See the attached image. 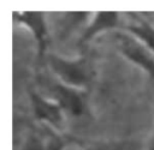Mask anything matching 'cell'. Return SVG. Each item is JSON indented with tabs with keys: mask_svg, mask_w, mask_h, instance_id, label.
<instances>
[{
	"mask_svg": "<svg viewBox=\"0 0 154 150\" xmlns=\"http://www.w3.org/2000/svg\"><path fill=\"white\" fill-rule=\"evenodd\" d=\"M52 72L58 77L59 83L73 89L84 88L90 80V70L84 59L66 60L57 55L48 56Z\"/></svg>",
	"mask_w": 154,
	"mask_h": 150,
	"instance_id": "6da1fadb",
	"label": "cell"
},
{
	"mask_svg": "<svg viewBox=\"0 0 154 150\" xmlns=\"http://www.w3.org/2000/svg\"><path fill=\"white\" fill-rule=\"evenodd\" d=\"M116 41L120 52L130 61L138 65L154 77V56L153 52L147 46L129 34H117Z\"/></svg>",
	"mask_w": 154,
	"mask_h": 150,
	"instance_id": "7a4b0ae2",
	"label": "cell"
},
{
	"mask_svg": "<svg viewBox=\"0 0 154 150\" xmlns=\"http://www.w3.org/2000/svg\"><path fill=\"white\" fill-rule=\"evenodd\" d=\"M31 102L34 107V113L37 119L49 122L52 126L60 127L63 124V108L53 98H46L38 94L31 95Z\"/></svg>",
	"mask_w": 154,
	"mask_h": 150,
	"instance_id": "3957f363",
	"label": "cell"
},
{
	"mask_svg": "<svg viewBox=\"0 0 154 150\" xmlns=\"http://www.w3.org/2000/svg\"><path fill=\"white\" fill-rule=\"evenodd\" d=\"M52 94L53 100L58 102V104L63 109H66L75 115H78L83 112V101L76 89L61 83H57L53 85Z\"/></svg>",
	"mask_w": 154,
	"mask_h": 150,
	"instance_id": "277c9868",
	"label": "cell"
},
{
	"mask_svg": "<svg viewBox=\"0 0 154 150\" xmlns=\"http://www.w3.org/2000/svg\"><path fill=\"white\" fill-rule=\"evenodd\" d=\"M14 18L25 24L37 41L40 52L42 53L46 44V24L42 12H13Z\"/></svg>",
	"mask_w": 154,
	"mask_h": 150,
	"instance_id": "5b68a950",
	"label": "cell"
},
{
	"mask_svg": "<svg viewBox=\"0 0 154 150\" xmlns=\"http://www.w3.org/2000/svg\"><path fill=\"white\" fill-rule=\"evenodd\" d=\"M118 24V13L117 12H97L90 24L88 25L85 32L83 34L82 40L88 41L95 34L113 28Z\"/></svg>",
	"mask_w": 154,
	"mask_h": 150,
	"instance_id": "8992f818",
	"label": "cell"
},
{
	"mask_svg": "<svg viewBox=\"0 0 154 150\" xmlns=\"http://www.w3.org/2000/svg\"><path fill=\"white\" fill-rule=\"evenodd\" d=\"M129 31L134 37H136L154 53V29L147 22L137 19L129 25Z\"/></svg>",
	"mask_w": 154,
	"mask_h": 150,
	"instance_id": "52a82bcc",
	"label": "cell"
},
{
	"mask_svg": "<svg viewBox=\"0 0 154 150\" xmlns=\"http://www.w3.org/2000/svg\"><path fill=\"white\" fill-rule=\"evenodd\" d=\"M22 150H45V144L40 138L32 136L26 140Z\"/></svg>",
	"mask_w": 154,
	"mask_h": 150,
	"instance_id": "ba28073f",
	"label": "cell"
},
{
	"mask_svg": "<svg viewBox=\"0 0 154 150\" xmlns=\"http://www.w3.org/2000/svg\"><path fill=\"white\" fill-rule=\"evenodd\" d=\"M45 150H63V143L57 136H52L45 144Z\"/></svg>",
	"mask_w": 154,
	"mask_h": 150,
	"instance_id": "9c48e42d",
	"label": "cell"
},
{
	"mask_svg": "<svg viewBox=\"0 0 154 150\" xmlns=\"http://www.w3.org/2000/svg\"><path fill=\"white\" fill-rule=\"evenodd\" d=\"M88 150H109V149L105 148V146H96V148H91V149H88Z\"/></svg>",
	"mask_w": 154,
	"mask_h": 150,
	"instance_id": "30bf717a",
	"label": "cell"
},
{
	"mask_svg": "<svg viewBox=\"0 0 154 150\" xmlns=\"http://www.w3.org/2000/svg\"><path fill=\"white\" fill-rule=\"evenodd\" d=\"M148 150H154V143H153V144H152V145H150V148H149V149H148Z\"/></svg>",
	"mask_w": 154,
	"mask_h": 150,
	"instance_id": "8fae6325",
	"label": "cell"
}]
</instances>
